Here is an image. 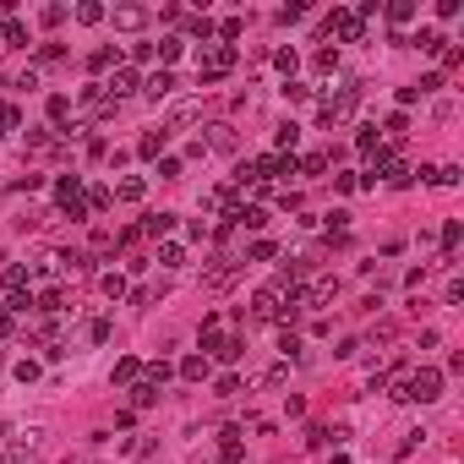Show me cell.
<instances>
[{
  "label": "cell",
  "mask_w": 464,
  "mask_h": 464,
  "mask_svg": "<svg viewBox=\"0 0 464 464\" xmlns=\"http://www.w3.org/2000/svg\"><path fill=\"white\" fill-rule=\"evenodd\" d=\"M459 235H464V224H459V219H448V224H443V246H448V257H454V246H459Z\"/></svg>",
  "instance_id": "cell-28"
},
{
  "label": "cell",
  "mask_w": 464,
  "mask_h": 464,
  "mask_svg": "<svg viewBox=\"0 0 464 464\" xmlns=\"http://www.w3.org/2000/svg\"><path fill=\"white\" fill-rule=\"evenodd\" d=\"M355 148H361L366 158H377V154H383V137H377V131H361V137H355Z\"/></svg>",
  "instance_id": "cell-22"
},
{
  "label": "cell",
  "mask_w": 464,
  "mask_h": 464,
  "mask_svg": "<svg viewBox=\"0 0 464 464\" xmlns=\"http://www.w3.org/2000/svg\"><path fill=\"white\" fill-rule=\"evenodd\" d=\"M404 44H415V50H426V55H443V44H448V39H443L437 28H421V33H415V39H404Z\"/></svg>",
  "instance_id": "cell-8"
},
{
  "label": "cell",
  "mask_w": 464,
  "mask_h": 464,
  "mask_svg": "<svg viewBox=\"0 0 464 464\" xmlns=\"http://www.w3.org/2000/svg\"><path fill=\"white\" fill-rule=\"evenodd\" d=\"M328 443H333V432H328V426H311V432H306V448H328Z\"/></svg>",
  "instance_id": "cell-32"
},
{
  "label": "cell",
  "mask_w": 464,
  "mask_h": 464,
  "mask_svg": "<svg viewBox=\"0 0 464 464\" xmlns=\"http://www.w3.org/2000/svg\"><path fill=\"white\" fill-rule=\"evenodd\" d=\"M273 251H279V246H273V240H251V251H246V257H251V262H268V257H273Z\"/></svg>",
  "instance_id": "cell-30"
},
{
  "label": "cell",
  "mask_w": 464,
  "mask_h": 464,
  "mask_svg": "<svg viewBox=\"0 0 464 464\" xmlns=\"http://www.w3.org/2000/svg\"><path fill=\"white\" fill-rule=\"evenodd\" d=\"M235 61H240V50H235V44H208V50L197 55V77H202V87H208V82H219V77H230Z\"/></svg>",
  "instance_id": "cell-2"
},
{
  "label": "cell",
  "mask_w": 464,
  "mask_h": 464,
  "mask_svg": "<svg viewBox=\"0 0 464 464\" xmlns=\"http://www.w3.org/2000/svg\"><path fill=\"white\" fill-rule=\"evenodd\" d=\"M443 66L454 72V66H464V50H454V44H443Z\"/></svg>",
  "instance_id": "cell-38"
},
{
  "label": "cell",
  "mask_w": 464,
  "mask_h": 464,
  "mask_svg": "<svg viewBox=\"0 0 464 464\" xmlns=\"http://www.w3.org/2000/svg\"><path fill=\"white\" fill-rule=\"evenodd\" d=\"M143 22H148V11H143V6H120V11H115V28H126V33H131V28H143Z\"/></svg>",
  "instance_id": "cell-13"
},
{
  "label": "cell",
  "mask_w": 464,
  "mask_h": 464,
  "mask_svg": "<svg viewBox=\"0 0 464 464\" xmlns=\"http://www.w3.org/2000/svg\"><path fill=\"white\" fill-rule=\"evenodd\" d=\"M393 399H410V404H432V399H443V372L437 366H421V372H410Z\"/></svg>",
  "instance_id": "cell-1"
},
{
  "label": "cell",
  "mask_w": 464,
  "mask_h": 464,
  "mask_svg": "<svg viewBox=\"0 0 464 464\" xmlns=\"http://www.w3.org/2000/svg\"><path fill=\"white\" fill-rule=\"evenodd\" d=\"M109 197H120V202H143V197H148V180H143V175H126Z\"/></svg>",
  "instance_id": "cell-6"
},
{
  "label": "cell",
  "mask_w": 464,
  "mask_h": 464,
  "mask_svg": "<svg viewBox=\"0 0 464 464\" xmlns=\"http://www.w3.org/2000/svg\"><path fill=\"white\" fill-rule=\"evenodd\" d=\"M66 115H72V98L55 93V98H50V120H66Z\"/></svg>",
  "instance_id": "cell-29"
},
{
  "label": "cell",
  "mask_w": 464,
  "mask_h": 464,
  "mask_svg": "<svg viewBox=\"0 0 464 464\" xmlns=\"http://www.w3.org/2000/svg\"><path fill=\"white\" fill-rule=\"evenodd\" d=\"M175 230V213H148L143 219V235H169Z\"/></svg>",
  "instance_id": "cell-18"
},
{
  "label": "cell",
  "mask_w": 464,
  "mask_h": 464,
  "mask_svg": "<svg viewBox=\"0 0 464 464\" xmlns=\"http://www.w3.org/2000/svg\"><path fill=\"white\" fill-rule=\"evenodd\" d=\"M0 290L11 295V290H28V268H6V279H0Z\"/></svg>",
  "instance_id": "cell-21"
},
{
  "label": "cell",
  "mask_w": 464,
  "mask_h": 464,
  "mask_svg": "<svg viewBox=\"0 0 464 464\" xmlns=\"http://www.w3.org/2000/svg\"><path fill=\"white\" fill-rule=\"evenodd\" d=\"M137 372H143V366H137L131 355H126V361H115V383H137Z\"/></svg>",
  "instance_id": "cell-25"
},
{
  "label": "cell",
  "mask_w": 464,
  "mask_h": 464,
  "mask_svg": "<svg viewBox=\"0 0 464 464\" xmlns=\"http://www.w3.org/2000/svg\"><path fill=\"white\" fill-rule=\"evenodd\" d=\"M240 350H246V339H224L219 344V361H240Z\"/></svg>",
  "instance_id": "cell-33"
},
{
  "label": "cell",
  "mask_w": 464,
  "mask_h": 464,
  "mask_svg": "<svg viewBox=\"0 0 464 464\" xmlns=\"http://www.w3.org/2000/svg\"><path fill=\"white\" fill-rule=\"evenodd\" d=\"M98 284H104V295H109V301H120V295H126V279H120V273H104Z\"/></svg>",
  "instance_id": "cell-24"
},
{
  "label": "cell",
  "mask_w": 464,
  "mask_h": 464,
  "mask_svg": "<svg viewBox=\"0 0 464 464\" xmlns=\"http://www.w3.org/2000/svg\"><path fill=\"white\" fill-rule=\"evenodd\" d=\"M240 459V426H224L219 432V464H235Z\"/></svg>",
  "instance_id": "cell-7"
},
{
  "label": "cell",
  "mask_w": 464,
  "mask_h": 464,
  "mask_svg": "<svg viewBox=\"0 0 464 464\" xmlns=\"http://www.w3.org/2000/svg\"><path fill=\"white\" fill-rule=\"evenodd\" d=\"M104 93H109L115 104H120L126 93H137V66H115V77L104 82Z\"/></svg>",
  "instance_id": "cell-5"
},
{
  "label": "cell",
  "mask_w": 464,
  "mask_h": 464,
  "mask_svg": "<svg viewBox=\"0 0 464 464\" xmlns=\"http://www.w3.org/2000/svg\"><path fill=\"white\" fill-rule=\"evenodd\" d=\"M208 372H213V361H208V355H186V361H180V377H186V383H202Z\"/></svg>",
  "instance_id": "cell-9"
},
{
  "label": "cell",
  "mask_w": 464,
  "mask_h": 464,
  "mask_svg": "<svg viewBox=\"0 0 464 464\" xmlns=\"http://www.w3.org/2000/svg\"><path fill=\"white\" fill-rule=\"evenodd\" d=\"M273 143H279V154H295V143H301V126H295V120H284V126L273 131Z\"/></svg>",
  "instance_id": "cell-15"
},
{
  "label": "cell",
  "mask_w": 464,
  "mask_h": 464,
  "mask_svg": "<svg viewBox=\"0 0 464 464\" xmlns=\"http://www.w3.org/2000/svg\"><path fill=\"white\" fill-rule=\"evenodd\" d=\"M355 104H361V87H339L333 98H322V120H328V126H333V120H350Z\"/></svg>",
  "instance_id": "cell-3"
},
{
  "label": "cell",
  "mask_w": 464,
  "mask_h": 464,
  "mask_svg": "<svg viewBox=\"0 0 464 464\" xmlns=\"http://www.w3.org/2000/svg\"><path fill=\"white\" fill-rule=\"evenodd\" d=\"M186 33L208 44V39H219V22H213V17H191V22H186Z\"/></svg>",
  "instance_id": "cell-14"
},
{
  "label": "cell",
  "mask_w": 464,
  "mask_h": 464,
  "mask_svg": "<svg viewBox=\"0 0 464 464\" xmlns=\"http://www.w3.org/2000/svg\"><path fill=\"white\" fill-rule=\"evenodd\" d=\"M77 22H104V6H93V0L77 6Z\"/></svg>",
  "instance_id": "cell-37"
},
{
  "label": "cell",
  "mask_w": 464,
  "mask_h": 464,
  "mask_svg": "<svg viewBox=\"0 0 464 464\" xmlns=\"http://www.w3.org/2000/svg\"><path fill=\"white\" fill-rule=\"evenodd\" d=\"M328 28H333L344 44H361V39H366V22H361L355 11H333V17H328Z\"/></svg>",
  "instance_id": "cell-4"
},
{
  "label": "cell",
  "mask_w": 464,
  "mask_h": 464,
  "mask_svg": "<svg viewBox=\"0 0 464 464\" xmlns=\"http://www.w3.org/2000/svg\"><path fill=\"white\" fill-rule=\"evenodd\" d=\"M0 333H11V311L0 306Z\"/></svg>",
  "instance_id": "cell-39"
},
{
  "label": "cell",
  "mask_w": 464,
  "mask_h": 464,
  "mask_svg": "<svg viewBox=\"0 0 464 464\" xmlns=\"http://www.w3.org/2000/svg\"><path fill=\"white\" fill-rule=\"evenodd\" d=\"M235 39H240V17H224L219 22V44H235Z\"/></svg>",
  "instance_id": "cell-27"
},
{
  "label": "cell",
  "mask_w": 464,
  "mask_h": 464,
  "mask_svg": "<svg viewBox=\"0 0 464 464\" xmlns=\"http://www.w3.org/2000/svg\"><path fill=\"white\" fill-rule=\"evenodd\" d=\"M235 224H246V230H262V224H268V213H262V208H240V213H235Z\"/></svg>",
  "instance_id": "cell-20"
},
{
  "label": "cell",
  "mask_w": 464,
  "mask_h": 464,
  "mask_svg": "<svg viewBox=\"0 0 464 464\" xmlns=\"http://www.w3.org/2000/svg\"><path fill=\"white\" fill-rule=\"evenodd\" d=\"M180 50H186V39H180V33H169V39H158V44H154V55L164 61V66H175V61H180Z\"/></svg>",
  "instance_id": "cell-10"
},
{
  "label": "cell",
  "mask_w": 464,
  "mask_h": 464,
  "mask_svg": "<svg viewBox=\"0 0 464 464\" xmlns=\"http://www.w3.org/2000/svg\"><path fill=\"white\" fill-rule=\"evenodd\" d=\"M148 404H158V383H131V410H148Z\"/></svg>",
  "instance_id": "cell-11"
},
{
  "label": "cell",
  "mask_w": 464,
  "mask_h": 464,
  "mask_svg": "<svg viewBox=\"0 0 464 464\" xmlns=\"http://www.w3.org/2000/svg\"><path fill=\"white\" fill-rule=\"evenodd\" d=\"M17 120H22V115H17V104H0V137H6V131H17Z\"/></svg>",
  "instance_id": "cell-31"
},
{
  "label": "cell",
  "mask_w": 464,
  "mask_h": 464,
  "mask_svg": "<svg viewBox=\"0 0 464 464\" xmlns=\"http://www.w3.org/2000/svg\"><path fill=\"white\" fill-rule=\"evenodd\" d=\"M143 93H148V98H164V93H175V77H169V72H164V66H158L154 77L143 82Z\"/></svg>",
  "instance_id": "cell-12"
},
{
  "label": "cell",
  "mask_w": 464,
  "mask_h": 464,
  "mask_svg": "<svg viewBox=\"0 0 464 464\" xmlns=\"http://www.w3.org/2000/svg\"><path fill=\"white\" fill-rule=\"evenodd\" d=\"M169 372H175L169 361H154V366H148V383H158V388H164V383H169Z\"/></svg>",
  "instance_id": "cell-35"
},
{
  "label": "cell",
  "mask_w": 464,
  "mask_h": 464,
  "mask_svg": "<svg viewBox=\"0 0 464 464\" xmlns=\"http://www.w3.org/2000/svg\"><path fill=\"white\" fill-rule=\"evenodd\" d=\"M295 169H306V175H322V169H328V154H306V158H295Z\"/></svg>",
  "instance_id": "cell-23"
},
{
  "label": "cell",
  "mask_w": 464,
  "mask_h": 464,
  "mask_svg": "<svg viewBox=\"0 0 464 464\" xmlns=\"http://www.w3.org/2000/svg\"><path fill=\"white\" fill-rule=\"evenodd\" d=\"M0 39H6V44H28V33H22V22H11V17L0 22Z\"/></svg>",
  "instance_id": "cell-26"
},
{
  "label": "cell",
  "mask_w": 464,
  "mask_h": 464,
  "mask_svg": "<svg viewBox=\"0 0 464 464\" xmlns=\"http://www.w3.org/2000/svg\"><path fill=\"white\" fill-rule=\"evenodd\" d=\"M82 202H87V213H104V208H109L115 197H109V186H93V191L82 197Z\"/></svg>",
  "instance_id": "cell-19"
},
{
  "label": "cell",
  "mask_w": 464,
  "mask_h": 464,
  "mask_svg": "<svg viewBox=\"0 0 464 464\" xmlns=\"http://www.w3.org/2000/svg\"><path fill=\"white\" fill-rule=\"evenodd\" d=\"M39 311H44V317H55V311H66V306H61V295H55V290H44V295H39Z\"/></svg>",
  "instance_id": "cell-34"
},
{
  "label": "cell",
  "mask_w": 464,
  "mask_h": 464,
  "mask_svg": "<svg viewBox=\"0 0 464 464\" xmlns=\"http://www.w3.org/2000/svg\"><path fill=\"white\" fill-rule=\"evenodd\" d=\"M388 17H393V22H410V17H415V6H410V0H393V6H388Z\"/></svg>",
  "instance_id": "cell-36"
},
{
  "label": "cell",
  "mask_w": 464,
  "mask_h": 464,
  "mask_svg": "<svg viewBox=\"0 0 464 464\" xmlns=\"http://www.w3.org/2000/svg\"><path fill=\"white\" fill-rule=\"evenodd\" d=\"M164 143H169V131L158 126V131H148V137L137 143V154H143V158H158V148H164Z\"/></svg>",
  "instance_id": "cell-16"
},
{
  "label": "cell",
  "mask_w": 464,
  "mask_h": 464,
  "mask_svg": "<svg viewBox=\"0 0 464 464\" xmlns=\"http://www.w3.org/2000/svg\"><path fill=\"white\" fill-rule=\"evenodd\" d=\"M158 262H164V268H180V262H186V246H180V240H164V246H158Z\"/></svg>",
  "instance_id": "cell-17"
}]
</instances>
